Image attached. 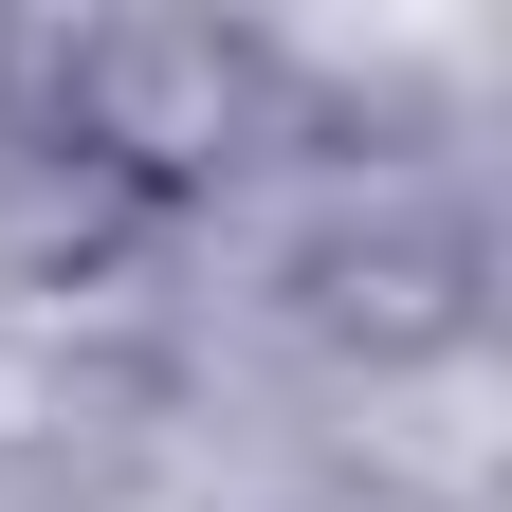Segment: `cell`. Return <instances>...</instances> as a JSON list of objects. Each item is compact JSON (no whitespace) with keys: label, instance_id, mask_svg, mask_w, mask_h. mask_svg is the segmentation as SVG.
Returning <instances> with one entry per match:
<instances>
[{"label":"cell","instance_id":"1","mask_svg":"<svg viewBox=\"0 0 512 512\" xmlns=\"http://www.w3.org/2000/svg\"><path fill=\"white\" fill-rule=\"evenodd\" d=\"M0 92L55 165L128 183V202H202L275 128V55L202 37V19H37V37H0Z\"/></svg>","mask_w":512,"mask_h":512},{"label":"cell","instance_id":"2","mask_svg":"<svg viewBox=\"0 0 512 512\" xmlns=\"http://www.w3.org/2000/svg\"><path fill=\"white\" fill-rule=\"evenodd\" d=\"M311 330L366 348V366H439V348H476V238H348V256H311Z\"/></svg>","mask_w":512,"mask_h":512}]
</instances>
